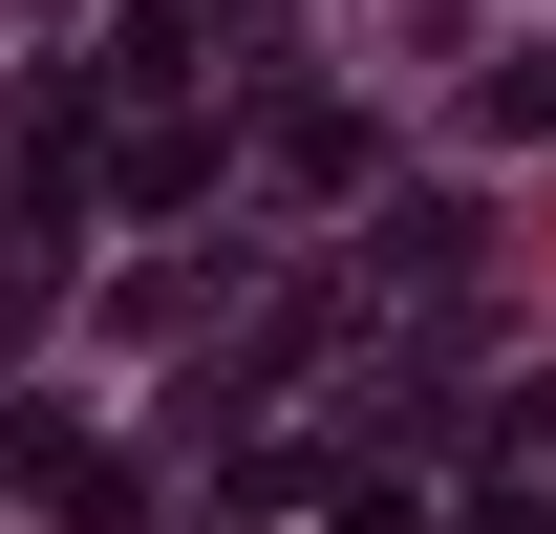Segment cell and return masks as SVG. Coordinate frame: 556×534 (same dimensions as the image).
I'll return each instance as SVG.
<instances>
[{
  "instance_id": "1",
  "label": "cell",
  "mask_w": 556,
  "mask_h": 534,
  "mask_svg": "<svg viewBox=\"0 0 556 534\" xmlns=\"http://www.w3.org/2000/svg\"><path fill=\"white\" fill-rule=\"evenodd\" d=\"M0 470H22V492H65V513H129V470L86 449V428H22V449H0Z\"/></svg>"
}]
</instances>
